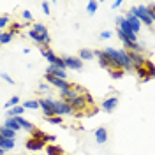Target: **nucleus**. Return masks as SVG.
Returning <instances> with one entry per match:
<instances>
[{"instance_id": "obj_2", "label": "nucleus", "mask_w": 155, "mask_h": 155, "mask_svg": "<svg viewBox=\"0 0 155 155\" xmlns=\"http://www.w3.org/2000/svg\"><path fill=\"white\" fill-rule=\"evenodd\" d=\"M88 102H92V97L88 95V94H79L76 97H71V99H65V104H67L71 109H72V113L74 111H83L85 107H87Z\"/></svg>"}, {"instance_id": "obj_13", "label": "nucleus", "mask_w": 155, "mask_h": 155, "mask_svg": "<svg viewBox=\"0 0 155 155\" xmlns=\"http://www.w3.org/2000/svg\"><path fill=\"white\" fill-rule=\"evenodd\" d=\"M46 74H49V76H53V78H58V79H67V72L55 67V65H48L46 67Z\"/></svg>"}, {"instance_id": "obj_31", "label": "nucleus", "mask_w": 155, "mask_h": 155, "mask_svg": "<svg viewBox=\"0 0 155 155\" xmlns=\"http://www.w3.org/2000/svg\"><path fill=\"white\" fill-rule=\"evenodd\" d=\"M7 21H9L7 16H0V32H2V28H4L5 25H7Z\"/></svg>"}, {"instance_id": "obj_1", "label": "nucleus", "mask_w": 155, "mask_h": 155, "mask_svg": "<svg viewBox=\"0 0 155 155\" xmlns=\"http://www.w3.org/2000/svg\"><path fill=\"white\" fill-rule=\"evenodd\" d=\"M104 53H106V57L109 58V62L113 64L115 69H134L130 58H129V55H127V51H124V49L106 48Z\"/></svg>"}, {"instance_id": "obj_17", "label": "nucleus", "mask_w": 155, "mask_h": 155, "mask_svg": "<svg viewBox=\"0 0 155 155\" xmlns=\"http://www.w3.org/2000/svg\"><path fill=\"white\" fill-rule=\"evenodd\" d=\"M4 127H7V129H11V130H14V132H18V130H21V127L18 125L16 118H7V120L4 122Z\"/></svg>"}, {"instance_id": "obj_11", "label": "nucleus", "mask_w": 155, "mask_h": 155, "mask_svg": "<svg viewBox=\"0 0 155 155\" xmlns=\"http://www.w3.org/2000/svg\"><path fill=\"white\" fill-rule=\"evenodd\" d=\"M124 18H125V21L129 23V25H130V28H132V32H134L136 35H137V32L141 30V23H139V19L136 18V16L132 14V12H127V14L124 16Z\"/></svg>"}, {"instance_id": "obj_23", "label": "nucleus", "mask_w": 155, "mask_h": 155, "mask_svg": "<svg viewBox=\"0 0 155 155\" xmlns=\"http://www.w3.org/2000/svg\"><path fill=\"white\" fill-rule=\"evenodd\" d=\"M12 35L14 34H11V32H0V44H9Z\"/></svg>"}, {"instance_id": "obj_12", "label": "nucleus", "mask_w": 155, "mask_h": 155, "mask_svg": "<svg viewBox=\"0 0 155 155\" xmlns=\"http://www.w3.org/2000/svg\"><path fill=\"white\" fill-rule=\"evenodd\" d=\"M30 137H34V139H39L41 143H46V141H55V139H57L55 136L46 134V132H42V130H39V129H34Z\"/></svg>"}, {"instance_id": "obj_7", "label": "nucleus", "mask_w": 155, "mask_h": 155, "mask_svg": "<svg viewBox=\"0 0 155 155\" xmlns=\"http://www.w3.org/2000/svg\"><path fill=\"white\" fill-rule=\"evenodd\" d=\"M53 109L57 116H64V115H72V109L64 102V101H55L53 99Z\"/></svg>"}, {"instance_id": "obj_37", "label": "nucleus", "mask_w": 155, "mask_h": 155, "mask_svg": "<svg viewBox=\"0 0 155 155\" xmlns=\"http://www.w3.org/2000/svg\"><path fill=\"white\" fill-rule=\"evenodd\" d=\"M0 155H5V152H4V150H2V148H0Z\"/></svg>"}, {"instance_id": "obj_18", "label": "nucleus", "mask_w": 155, "mask_h": 155, "mask_svg": "<svg viewBox=\"0 0 155 155\" xmlns=\"http://www.w3.org/2000/svg\"><path fill=\"white\" fill-rule=\"evenodd\" d=\"M0 136H2L4 139H14V137H16V132L2 125V127H0Z\"/></svg>"}, {"instance_id": "obj_27", "label": "nucleus", "mask_w": 155, "mask_h": 155, "mask_svg": "<svg viewBox=\"0 0 155 155\" xmlns=\"http://www.w3.org/2000/svg\"><path fill=\"white\" fill-rule=\"evenodd\" d=\"M14 106H19V97L18 95H12L9 101L5 102V107H14Z\"/></svg>"}, {"instance_id": "obj_26", "label": "nucleus", "mask_w": 155, "mask_h": 155, "mask_svg": "<svg viewBox=\"0 0 155 155\" xmlns=\"http://www.w3.org/2000/svg\"><path fill=\"white\" fill-rule=\"evenodd\" d=\"M23 109H39V102L37 101H27V102H23Z\"/></svg>"}, {"instance_id": "obj_8", "label": "nucleus", "mask_w": 155, "mask_h": 155, "mask_svg": "<svg viewBox=\"0 0 155 155\" xmlns=\"http://www.w3.org/2000/svg\"><path fill=\"white\" fill-rule=\"evenodd\" d=\"M65 69H74V71H81L83 69V62L78 57H62Z\"/></svg>"}, {"instance_id": "obj_34", "label": "nucleus", "mask_w": 155, "mask_h": 155, "mask_svg": "<svg viewBox=\"0 0 155 155\" xmlns=\"http://www.w3.org/2000/svg\"><path fill=\"white\" fill-rule=\"evenodd\" d=\"M23 18L27 19V21H32L34 16H32V12H30V11H23Z\"/></svg>"}, {"instance_id": "obj_15", "label": "nucleus", "mask_w": 155, "mask_h": 155, "mask_svg": "<svg viewBox=\"0 0 155 155\" xmlns=\"http://www.w3.org/2000/svg\"><path fill=\"white\" fill-rule=\"evenodd\" d=\"M25 146H27L28 150H42V148H44V143H41L39 139H34V137H28V139L25 141Z\"/></svg>"}, {"instance_id": "obj_36", "label": "nucleus", "mask_w": 155, "mask_h": 155, "mask_svg": "<svg viewBox=\"0 0 155 155\" xmlns=\"http://www.w3.org/2000/svg\"><path fill=\"white\" fill-rule=\"evenodd\" d=\"M2 145H4V137L0 136V148H2Z\"/></svg>"}, {"instance_id": "obj_29", "label": "nucleus", "mask_w": 155, "mask_h": 155, "mask_svg": "<svg viewBox=\"0 0 155 155\" xmlns=\"http://www.w3.org/2000/svg\"><path fill=\"white\" fill-rule=\"evenodd\" d=\"M109 76L115 78V79H120V78L124 76V72L122 71H109Z\"/></svg>"}, {"instance_id": "obj_6", "label": "nucleus", "mask_w": 155, "mask_h": 155, "mask_svg": "<svg viewBox=\"0 0 155 155\" xmlns=\"http://www.w3.org/2000/svg\"><path fill=\"white\" fill-rule=\"evenodd\" d=\"M39 107L44 111V116L46 118H51V116H57L55 115V109H53V99L51 97H46V99H39Z\"/></svg>"}, {"instance_id": "obj_24", "label": "nucleus", "mask_w": 155, "mask_h": 155, "mask_svg": "<svg viewBox=\"0 0 155 155\" xmlns=\"http://www.w3.org/2000/svg\"><path fill=\"white\" fill-rule=\"evenodd\" d=\"M97 7H99V2H95V0H90L87 4V11H88V14L92 16V14H95L97 12Z\"/></svg>"}, {"instance_id": "obj_22", "label": "nucleus", "mask_w": 155, "mask_h": 155, "mask_svg": "<svg viewBox=\"0 0 155 155\" xmlns=\"http://www.w3.org/2000/svg\"><path fill=\"white\" fill-rule=\"evenodd\" d=\"M32 32H35V34H39V35H48V28H46L42 23H35L34 28H32Z\"/></svg>"}, {"instance_id": "obj_25", "label": "nucleus", "mask_w": 155, "mask_h": 155, "mask_svg": "<svg viewBox=\"0 0 155 155\" xmlns=\"http://www.w3.org/2000/svg\"><path fill=\"white\" fill-rule=\"evenodd\" d=\"M14 145H16V141H14V139H4L2 150H4V152H9V150H12V148H14Z\"/></svg>"}, {"instance_id": "obj_33", "label": "nucleus", "mask_w": 155, "mask_h": 155, "mask_svg": "<svg viewBox=\"0 0 155 155\" xmlns=\"http://www.w3.org/2000/svg\"><path fill=\"white\" fill-rule=\"evenodd\" d=\"M41 7H42V12H44V14H49V4L48 2H42Z\"/></svg>"}, {"instance_id": "obj_20", "label": "nucleus", "mask_w": 155, "mask_h": 155, "mask_svg": "<svg viewBox=\"0 0 155 155\" xmlns=\"http://www.w3.org/2000/svg\"><path fill=\"white\" fill-rule=\"evenodd\" d=\"M25 109L23 106H14V107H9V111H7V118H14V116H21Z\"/></svg>"}, {"instance_id": "obj_3", "label": "nucleus", "mask_w": 155, "mask_h": 155, "mask_svg": "<svg viewBox=\"0 0 155 155\" xmlns=\"http://www.w3.org/2000/svg\"><path fill=\"white\" fill-rule=\"evenodd\" d=\"M115 21H116V25H118V30H120V32H122V34H124V35H125L130 42H137V35L132 32L130 25L125 21V18H124V16H116Z\"/></svg>"}, {"instance_id": "obj_16", "label": "nucleus", "mask_w": 155, "mask_h": 155, "mask_svg": "<svg viewBox=\"0 0 155 155\" xmlns=\"http://www.w3.org/2000/svg\"><path fill=\"white\" fill-rule=\"evenodd\" d=\"M95 141L97 143H106L107 141V130L106 127H99V129H95Z\"/></svg>"}, {"instance_id": "obj_30", "label": "nucleus", "mask_w": 155, "mask_h": 155, "mask_svg": "<svg viewBox=\"0 0 155 155\" xmlns=\"http://www.w3.org/2000/svg\"><path fill=\"white\" fill-rule=\"evenodd\" d=\"M113 37V32L111 30H104V32H101V39H111Z\"/></svg>"}, {"instance_id": "obj_19", "label": "nucleus", "mask_w": 155, "mask_h": 155, "mask_svg": "<svg viewBox=\"0 0 155 155\" xmlns=\"http://www.w3.org/2000/svg\"><path fill=\"white\" fill-rule=\"evenodd\" d=\"M78 55H79V60H81V62H83V60H92V58H94V51H92V49H87V48H83V49H79V53H78Z\"/></svg>"}, {"instance_id": "obj_28", "label": "nucleus", "mask_w": 155, "mask_h": 155, "mask_svg": "<svg viewBox=\"0 0 155 155\" xmlns=\"http://www.w3.org/2000/svg\"><path fill=\"white\" fill-rule=\"evenodd\" d=\"M0 78H2V79H5L9 85H14V79H12V78H11L7 72H0Z\"/></svg>"}, {"instance_id": "obj_14", "label": "nucleus", "mask_w": 155, "mask_h": 155, "mask_svg": "<svg viewBox=\"0 0 155 155\" xmlns=\"http://www.w3.org/2000/svg\"><path fill=\"white\" fill-rule=\"evenodd\" d=\"M28 37L34 39V41H35L37 44H41V46H42V44L46 46V44H49V42H51L49 34H48V35H39V34H35V32H32V30H30V32H28Z\"/></svg>"}, {"instance_id": "obj_10", "label": "nucleus", "mask_w": 155, "mask_h": 155, "mask_svg": "<svg viewBox=\"0 0 155 155\" xmlns=\"http://www.w3.org/2000/svg\"><path fill=\"white\" fill-rule=\"evenodd\" d=\"M101 106H102V109L106 111V113H113L116 109V106H118V97H107V99H104L102 102H101Z\"/></svg>"}, {"instance_id": "obj_5", "label": "nucleus", "mask_w": 155, "mask_h": 155, "mask_svg": "<svg viewBox=\"0 0 155 155\" xmlns=\"http://www.w3.org/2000/svg\"><path fill=\"white\" fill-rule=\"evenodd\" d=\"M129 12H132L136 18L139 19V23H145L148 27L153 25V19H150V16L146 14V5H137V7H130Z\"/></svg>"}, {"instance_id": "obj_9", "label": "nucleus", "mask_w": 155, "mask_h": 155, "mask_svg": "<svg viewBox=\"0 0 155 155\" xmlns=\"http://www.w3.org/2000/svg\"><path fill=\"white\" fill-rule=\"evenodd\" d=\"M46 81L51 83L53 87H58L60 88V92L72 87V83H67V79H58V78H53V76H49V74H46Z\"/></svg>"}, {"instance_id": "obj_35", "label": "nucleus", "mask_w": 155, "mask_h": 155, "mask_svg": "<svg viewBox=\"0 0 155 155\" xmlns=\"http://www.w3.org/2000/svg\"><path fill=\"white\" fill-rule=\"evenodd\" d=\"M120 5H122V0H116V2H113V5H111V7H113V9H118Z\"/></svg>"}, {"instance_id": "obj_21", "label": "nucleus", "mask_w": 155, "mask_h": 155, "mask_svg": "<svg viewBox=\"0 0 155 155\" xmlns=\"http://www.w3.org/2000/svg\"><path fill=\"white\" fill-rule=\"evenodd\" d=\"M46 153L48 155H64V150L58 145H49V146H46Z\"/></svg>"}, {"instance_id": "obj_32", "label": "nucleus", "mask_w": 155, "mask_h": 155, "mask_svg": "<svg viewBox=\"0 0 155 155\" xmlns=\"http://www.w3.org/2000/svg\"><path fill=\"white\" fill-rule=\"evenodd\" d=\"M48 122H51V124H62V116H51V118H48Z\"/></svg>"}, {"instance_id": "obj_4", "label": "nucleus", "mask_w": 155, "mask_h": 155, "mask_svg": "<svg viewBox=\"0 0 155 155\" xmlns=\"http://www.w3.org/2000/svg\"><path fill=\"white\" fill-rule=\"evenodd\" d=\"M41 55L46 58L49 62V65H55V67L62 69V71H65V65H64V60H62V57H58V55H55L51 49H46V48H41Z\"/></svg>"}]
</instances>
